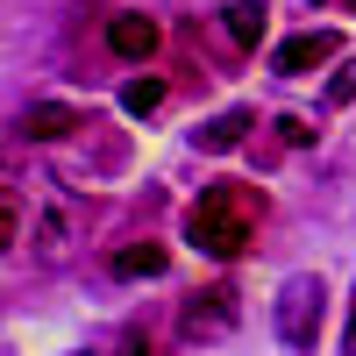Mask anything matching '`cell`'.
<instances>
[{
    "label": "cell",
    "instance_id": "cell-2",
    "mask_svg": "<svg viewBox=\"0 0 356 356\" xmlns=\"http://www.w3.org/2000/svg\"><path fill=\"white\" fill-rule=\"evenodd\" d=\"M321 314H328V285H321L314 271H292V278L278 285V300H271V328H278L285 349H314Z\"/></svg>",
    "mask_w": 356,
    "mask_h": 356
},
{
    "label": "cell",
    "instance_id": "cell-4",
    "mask_svg": "<svg viewBox=\"0 0 356 356\" xmlns=\"http://www.w3.org/2000/svg\"><path fill=\"white\" fill-rule=\"evenodd\" d=\"M335 50H342V36H335V29H307V36H285V43H278V72H285V79H314Z\"/></svg>",
    "mask_w": 356,
    "mask_h": 356
},
{
    "label": "cell",
    "instance_id": "cell-3",
    "mask_svg": "<svg viewBox=\"0 0 356 356\" xmlns=\"http://www.w3.org/2000/svg\"><path fill=\"white\" fill-rule=\"evenodd\" d=\"M235 285H207L200 300H186V314H178V328H186L193 342H221L228 328H235Z\"/></svg>",
    "mask_w": 356,
    "mask_h": 356
},
{
    "label": "cell",
    "instance_id": "cell-1",
    "mask_svg": "<svg viewBox=\"0 0 356 356\" xmlns=\"http://www.w3.org/2000/svg\"><path fill=\"white\" fill-rule=\"evenodd\" d=\"M257 214H264V200L250 186H207L193 200V214H186V235H193L207 257L235 264V257L250 250V235H257Z\"/></svg>",
    "mask_w": 356,
    "mask_h": 356
},
{
    "label": "cell",
    "instance_id": "cell-12",
    "mask_svg": "<svg viewBox=\"0 0 356 356\" xmlns=\"http://www.w3.org/2000/svg\"><path fill=\"white\" fill-rule=\"evenodd\" d=\"M356 100V65H342L335 79H328V107H349Z\"/></svg>",
    "mask_w": 356,
    "mask_h": 356
},
{
    "label": "cell",
    "instance_id": "cell-6",
    "mask_svg": "<svg viewBox=\"0 0 356 356\" xmlns=\"http://www.w3.org/2000/svg\"><path fill=\"white\" fill-rule=\"evenodd\" d=\"M72 129H79V114L57 107V100H36V107L22 114V136H29V143H57V136H72Z\"/></svg>",
    "mask_w": 356,
    "mask_h": 356
},
{
    "label": "cell",
    "instance_id": "cell-5",
    "mask_svg": "<svg viewBox=\"0 0 356 356\" xmlns=\"http://www.w3.org/2000/svg\"><path fill=\"white\" fill-rule=\"evenodd\" d=\"M157 43H164V29H157L150 15H114V22H107V50H114V57H129V65H143Z\"/></svg>",
    "mask_w": 356,
    "mask_h": 356
},
{
    "label": "cell",
    "instance_id": "cell-8",
    "mask_svg": "<svg viewBox=\"0 0 356 356\" xmlns=\"http://www.w3.org/2000/svg\"><path fill=\"white\" fill-rule=\"evenodd\" d=\"M164 243H129V250H114V278H164Z\"/></svg>",
    "mask_w": 356,
    "mask_h": 356
},
{
    "label": "cell",
    "instance_id": "cell-9",
    "mask_svg": "<svg viewBox=\"0 0 356 356\" xmlns=\"http://www.w3.org/2000/svg\"><path fill=\"white\" fill-rule=\"evenodd\" d=\"M243 136H250V114H243V107H228V114H214V122L200 129V150H214V157H221V150H235Z\"/></svg>",
    "mask_w": 356,
    "mask_h": 356
},
{
    "label": "cell",
    "instance_id": "cell-7",
    "mask_svg": "<svg viewBox=\"0 0 356 356\" xmlns=\"http://www.w3.org/2000/svg\"><path fill=\"white\" fill-rule=\"evenodd\" d=\"M264 29H271V8H264V0H235V8H228V43L257 50V43H264Z\"/></svg>",
    "mask_w": 356,
    "mask_h": 356
},
{
    "label": "cell",
    "instance_id": "cell-15",
    "mask_svg": "<svg viewBox=\"0 0 356 356\" xmlns=\"http://www.w3.org/2000/svg\"><path fill=\"white\" fill-rule=\"evenodd\" d=\"M114 356H150V342H143V335H129V342L114 349Z\"/></svg>",
    "mask_w": 356,
    "mask_h": 356
},
{
    "label": "cell",
    "instance_id": "cell-11",
    "mask_svg": "<svg viewBox=\"0 0 356 356\" xmlns=\"http://www.w3.org/2000/svg\"><path fill=\"white\" fill-rule=\"evenodd\" d=\"M278 143L307 150V143H314V122H307V114H278Z\"/></svg>",
    "mask_w": 356,
    "mask_h": 356
},
{
    "label": "cell",
    "instance_id": "cell-13",
    "mask_svg": "<svg viewBox=\"0 0 356 356\" xmlns=\"http://www.w3.org/2000/svg\"><path fill=\"white\" fill-rule=\"evenodd\" d=\"M0 235H8V243H22V200L8 193V214H0Z\"/></svg>",
    "mask_w": 356,
    "mask_h": 356
},
{
    "label": "cell",
    "instance_id": "cell-16",
    "mask_svg": "<svg viewBox=\"0 0 356 356\" xmlns=\"http://www.w3.org/2000/svg\"><path fill=\"white\" fill-rule=\"evenodd\" d=\"M349 8H356V0H349Z\"/></svg>",
    "mask_w": 356,
    "mask_h": 356
},
{
    "label": "cell",
    "instance_id": "cell-10",
    "mask_svg": "<svg viewBox=\"0 0 356 356\" xmlns=\"http://www.w3.org/2000/svg\"><path fill=\"white\" fill-rule=\"evenodd\" d=\"M157 100H164V79H129V86H122V107H129V114H150Z\"/></svg>",
    "mask_w": 356,
    "mask_h": 356
},
{
    "label": "cell",
    "instance_id": "cell-14",
    "mask_svg": "<svg viewBox=\"0 0 356 356\" xmlns=\"http://www.w3.org/2000/svg\"><path fill=\"white\" fill-rule=\"evenodd\" d=\"M342 356H356V292H349V335H342Z\"/></svg>",
    "mask_w": 356,
    "mask_h": 356
}]
</instances>
